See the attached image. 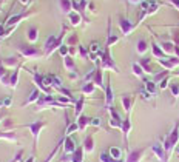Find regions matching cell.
I'll use <instances>...</instances> for the list:
<instances>
[{"instance_id":"obj_1","label":"cell","mask_w":179,"mask_h":162,"mask_svg":"<svg viewBox=\"0 0 179 162\" xmlns=\"http://www.w3.org/2000/svg\"><path fill=\"white\" fill-rule=\"evenodd\" d=\"M178 137H179V122L176 123V127L173 128V131L170 133V136L165 139V144H164V150H171V147L176 144Z\"/></svg>"},{"instance_id":"obj_2","label":"cell","mask_w":179,"mask_h":162,"mask_svg":"<svg viewBox=\"0 0 179 162\" xmlns=\"http://www.w3.org/2000/svg\"><path fill=\"white\" fill-rule=\"evenodd\" d=\"M62 36H63V34H62ZM62 36H60V37L51 36V37H49V39L47 40V43H45V51H47V54H49V52L54 50L56 46H59L60 40H62Z\"/></svg>"},{"instance_id":"obj_3","label":"cell","mask_w":179,"mask_h":162,"mask_svg":"<svg viewBox=\"0 0 179 162\" xmlns=\"http://www.w3.org/2000/svg\"><path fill=\"white\" fill-rule=\"evenodd\" d=\"M119 25H120V29H122V33H124V34H130V33H131V29H133V25H131L130 22L127 20V19H122V17H120V20H119Z\"/></svg>"},{"instance_id":"obj_4","label":"cell","mask_w":179,"mask_h":162,"mask_svg":"<svg viewBox=\"0 0 179 162\" xmlns=\"http://www.w3.org/2000/svg\"><path fill=\"white\" fill-rule=\"evenodd\" d=\"M151 148H153V151L158 154V157L159 159H161L162 162H167V159H165V154H164V150H162V147L161 145H158V144H154L153 147H151Z\"/></svg>"},{"instance_id":"obj_5","label":"cell","mask_w":179,"mask_h":162,"mask_svg":"<svg viewBox=\"0 0 179 162\" xmlns=\"http://www.w3.org/2000/svg\"><path fill=\"white\" fill-rule=\"evenodd\" d=\"M28 127L31 128V131H33V134H34V139H37V134H39L40 128L43 127V123H42V122H36V123H29Z\"/></svg>"},{"instance_id":"obj_6","label":"cell","mask_w":179,"mask_h":162,"mask_svg":"<svg viewBox=\"0 0 179 162\" xmlns=\"http://www.w3.org/2000/svg\"><path fill=\"white\" fill-rule=\"evenodd\" d=\"M140 156H142V150H136V151H133L130 154V157H128L127 162H139Z\"/></svg>"},{"instance_id":"obj_7","label":"cell","mask_w":179,"mask_h":162,"mask_svg":"<svg viewBox=\"0 0 179 162\" xmlns=\"http://www.w3.org/2000/svg\"><path fill=\"white\" fill-rule=\"evenodd\" d=\"M65 151L67 153H71V151H76V147H74V142L71 141L70 137L65 141Z\"/></svg>"},{"instance_id":"obj_8","label":"cell","mask_w":179,"mask_h":162,"mask_svg":"<svg viewBox=\"0 0 179 162\" xmlns=\"http://www.w3.org/2000/svg\"><path fill=\"white\" fill-rule=\"evenodd\" d=\"M151 46H153V54L156 56V57H161V59H162V57H165V52H164V51H162L156 43H153Z\"/></svg>"},{"instance_id":"obj_9","label":"cell","mask_w":179,"mask_h":162,"mask_svg":"<svg viewBox=\"0 0 179 162\" xmlns=\"http://www.w3.org/2000/svg\"><path fill=\"white\" fill-rule=\"evenodd\" d=\"M70 20H71V23H73V25H79V23H81V16L76 14V13H70Z\"/></svg>"},{"instance_id":"obj_10","label":"cell","mask_w":179,"mask_h":162,"mask_svg":"<svg viewBox=\"0 0 179 162\" xmlns=\"http://www.w3.org/2000/svg\"><path fill=\"white\" fill-rule=\"evenodd\" d=\"M116 42H117V36L111 34V29H110V25H108V42H106V46H110L111 43H116Z\"/></svg>"},{"instance_id":"obj_11","label":"cell","mask_w":179,"mask_h":162,"mask_svg":"<svg viewBox=\"0 0 179 162\" xmlns=\"http://www.w3.org/2000/svg\"><path fill=\"white\" fill-rule=\"evenodd\" d=\"M145 88H147V91L150 93V94H154V91H156V85H154V82L147 80V82H145Z\"/></svg>"},{"instance_id":"obj_12","label":"cell","mask_w":179,"mask_h":162,"mask_svg":"<svg viewBox=\"0 0 179 162\" xmlns=\"http://www.w3.org/2000/svg\"><path fill=\"white\" fill-rule=\"evenodd\" d=\"M100 51V45H99V42H93L90 45V52L91 54H96V52Z\"/></svg>"},{"instance_id":"obj_13","label":"cell","mask_w":179,"mask_h":162,"mask_svg":"<svg viewBox=\"0 0 179 162\" xmlns=\"http://www.w3.org/2000/svg\"><path fill=\"white\" fill-rule=\"evenodd\" d=\"M145 50H147V42L145 40H139L138 42V52H145Z\"/></svg>"},{"instance_id":"obj_14","label":"cell","mask_w":179,"mask_h":162,"mask_svg":"<svg viewBox=\"0 0 179 162\" xmlns=\"http://www.w3.org/2000/svg\"><path fill=\"white\" fill-rule=\"evenodd\" d=\"M71 161H73V162H82V150H76Z\"/></svg>"},{"instance_id":"obj_15","label":"cell","mask_w":179,"mask_h":162,"mask_svg":"<svg viewBox=\"0 0 179 162\" xmlns=\"http://www.w3.org/2000/svg\"><path fill=\"white\" fill-rule=\"evenodd\" d=\"M100 161H102V162H120V161H116L114 157L108 156V154H105V153L100 154Z\"/></svg>"},{"instance_id":"obj_16","label":"cell","mask_w":179,"mask_h":162,"mask_svg":"<svg viewBox=\"0 0 179 162\" xmlns=\"http://www.w3.org/2000/svg\"><path fill=\"white\" fill-rule=\"evenodd\" d=\"M23 16H25V14H17V16L11 17V19H9V20H8V22H6V25H9V26H11V25H14V23H16V22H17V20H20V19H22V17H23Z\"/></svg>"},{"instance_id":"obj_17","label":"cell","mask_w":179,"mask_h":162,"mask_svg":"<svg viewBox=\"0 0 179 162\" xmlns=\"http://www.w3.org/2000/svg\"><path fill=\"white\" fill-rule=\"evenodd\" d=\"M133 73H134L136 76H142V66H140L139 63H133Z\"/></svg>"},{"instance_id":"obj_18","label":"cell","mask_w":179,"mask_h":162,"mask_svg":"<svg viewBox=\"0 0 179 162\" xmlns=\"http://www.w3.org/2000/svg\"><path fill=\"white\" fill-rule=\"evenodd\" d=\"M20 50H22V52L26 54V56H34V54H37V51L34 50V48H23V46H22Z\"/></svg>"},{"instance_id":"obj_19","label":"cell","mask_w":179,"mask_h":162,"mask_svg":"<svg viewBox=\"0 0 179 162\" xmlns=\"http://www.w3.org/2000/svg\"><path fill=\"white\" fill-rule=\"evenodd\" d=\"M110 154H111V157H114L116 161H119V157H120V150H119V148H111V150H110Z\"/></svg>"},{"instance_id":"obj_20","label":"cell","mask_w":179,"mask_h":162,"mask_svg":"<svg viewBox=\"0 0 179 162\" xmlns=\"http://www.w3.org/2000/svg\"><path fill=\"white\" fill-rule=\"evenodd\" d=\"M174 45L173 43H171V42H164L162 43V48H164V52H165V51H168V52H171V51H173L174 50Z\"/></svg>"},{"instance_id":"obj_21","label":"cell","mask_w":179,"mask_h":162,"mask_svg":"<svg viewBox=\"0 0 179 162\" xmlns=\"http://www.w3.org/2000/svg\"><path fill=\"white\" fill-rule=\"evenodd\" d=\"M85 150H87V151H91V150H93V139H91V137L85 139Z\"/></svg>"},{"instance_id":"obj_22","label":"cell","mask_w":179,"mask_h":162,"mask_svg":"<svg viewBox=\"0 0 179 162\" xmlns=\"http://www.w3.org/2000/svg\"><path fill=\"white\" fill-rule=\"evenodd\" d=\"M94 82H96L97 85L102 86V73H100V70H96V77H94Z\"/></svg>"},{"instance_id":"obj_23","label":"cell","mask_w":179,"mask_h":162,"mask_svg":"<svg viewBox=\"0 0 179 162\" xmlns=\"http://www.w3.org/2000/svg\"><path fill=\"white\" fill-rule=\"evenodd\" d=\"M36 39H37V28L33 26V28L29 29V40H36Z\"/></svg>"},{"instance_id":"obj_24","label":"cell","mask_w":179,"mask_h":162,"mask_svg":"<svg viewBox=\"0 0 179 162\" xmlns=\"http://www.w3.org/2000/svg\"><path fill=\"white\" fill-rule=\"evenodd\" d=\"M113 100V94H111V86H106V104H111Z\"/></svg>"},{"instance_id":"obj_25","label":"cell","mask_w":179,"mask_h":162,"mask_svg":"<svg viewBox=\"0 0 179 162\" xmlns=\"http://www.w3.org/2000/svg\"><path fill=\"white\" fill-rule=\"evenodd\" d=\"M62 8L65 13H70V9H71V6H70V0H62Z\"/></svg>"},{"instance_id":"obj_26","label":"cell","mask_w":179,"mask_h":162,"mask_svg":"<svg viewBox=\"0 0 179 162\" xmlns=\"http://www.w3.org/2000/svg\"><path fill=\"white\" fill-rule=\"evenodd\" d=\"M93 90H94L93 84H87L85 86H83V93H93Z\"/></svg>"},{"instance_id":"obj_27","label":"cell","mask_w":179,"mask_h":162,"mask_svg":"<svg viewBox=\"0 0 179 162\" xmlns=\"http://www.w3.org/2000/svg\"><path fill=\"white\" fill-rule=\"evenodd\" d=\"M122 102H124V107H125V110H130V97H128V96H124Z\"/></svg>"},{"instance_id":"obj_28","label":"cell","mask_w":179,"mask_h":162,"mask_svg":"<svg viewBox=\"0 0 179 162\" xmlns=\"http://www.w3.org/2000/svg\"><path fill=\"white\" fill-rule=\"evenodd\" d=\"M171 91H173V96H179V85L174 84L173 86H171Z\"/></svg>"},{"instance_id":"obj_29","label":"cell","mask_w":179,"mask_h":162,"mask_svg":"<svg viewBox=\"0 0 179 162\" xmlns=\"http://www.w3.org/2000/svg\"><path fill=\"white\" fill-rule=\"evenodd\" d=\"M148 62H150V60H148V59H144V60H142V62H140V63H142V65H144V68H145V71H148V73H150V66H148Z\"/></svg>"},{"instance_id":"obj_30","label":"cell","mask_w":179,"mask_h":162,"mask_svg":"<svg viewBox=\"0 0 179 162\" xmlns=\"http://www.w3.org/2000/svg\"><path fill=\"white\" fill-rule=\"evenodd\" d=\"M65 63H67V66H68V68H73V66H74L73 60H71L70 57H65Z\"/></svg>"},{"instance_id":"obj_31","label":"cell","mask_w":179,"mask_h":162,"mask_svg":"<svg viewBox=\"0 0 179 162\" xmlns=\"http://www.w3.org/2000/svg\"><path fill=\"white\" fill-rule=\"evenodd\" d=\"M88 122H90V119H87V118H81V125H79V127L83 128V127H85Z\"/></svg>"},{"instance_id":"obj_32","label":"cell","mask_w":179,"mask_h":162,"mask_svg":"<svg viewBox=\"0 0 179 162\" xmlns=\"http://www.w3.org/2000/svg\"><path fill=\"white\" fill-rule=\"evenodd\" d=\"M37 96H39V91H34V93H33V96H31V97H29V99H28V102H26V104L33 102V100H34V99H36V97H37Z\"/></svg>"},{"instance_id":"obj_33","label":"cell","mask_w":179,"mask_h":162,"mask_svg":"<svg viewBox=\"0 0 179 162\" xmlns=\"http://www.w3.org/2000/svg\"><path fill=\"white\" fill-rule=\"evenodd\" d=\"M82 104H83V100L81 99V100L77 102V108H76V113H77V114H79V113H81V110H82Z\"/></svg>"},{"instance_id":"obj_34","label":"cell","mask_w":179,"mask_h":162,"mask_svg":"<svg viewBox=\"0 0 179 162\" xmlns=\"http://www.w3.org/2000/svg\"><path fill=\"white\" fill-rule=\"evenodd\" d=\"M79 125H76V123H73V125H70V128L67 130V133H71V131H74V130H77Z\"/></svg>"},{"instance_id":"obj_35","label":"cell","mask_w":179,"mask_h":162,"mask_svg":"<svg viewBox=\"0 0 179 162\" xmlns=\"http://www.w3.org/2000/svg\"><path fill=\"white\" fill-rule=\"evenodd\" d=\"M91 123H93V125H100V120H99V119H93V120H91Z\"/></svg>"},{"instance_id":"obj_36","label":"cell","mask_w":179,"mask_h":162,"mask_svg":"<svg viewBox=\"0 0 179 162\" xmlns=\"http://www.w3.org/2000/svg\"><path fill=\"white\" fill-rule=\"evenodd\" d=\"M60 52H62V54L65 56L67 52H68V48H67V46H62V48H60Z\"/></svg>"},{"instance_id":"obj_37","label":"cell","mask_w":179,"mask_h":162,"mask_svg":"<svg viewBox=\"0 0 179 162\" xmlns=\"http://www.w3.org/2000/svg\"><path fill=\"white\" fill-rule=\"evenodd\" d=\"M79 48H81V52H82V56H83V57H87V50H85L83 46H79Z\"/></svg>"},{"instance_id":"obj_38","label":"cell","mask_w":179,"mask_h":162,"mask_svg":"<svg viewBox=\"0 0 179 162\" xmlns=\"http://www.w3.org/2000/svg\"><path fill=\"white\" fill-rule=\"evenodd\" d=\"M167 82H168V80H167V79H164V80L161 82V88H165V86H167Z\"/></svg>"},{"instance_id":"obj_39","label":"cell","mask_w":179,"mask_h":162,"mask_svg":"<svg viewBox=\"0 0 179 162\" xmlns=\"http://www.w3.org/2000/svg\"><path fill=\"white\" fill-rule=\"evenodd\" d=\"M16 80H17V73L13 76V80H11V82H13V85H16Z\"/></svg>"},{"instance_id":"obj_40","label":"cell","mask_w":179,"mask_h":162,"mask_svg":"<svg viewBox=\"0 0 179 162\" xmlns=\"http://www.w3.org/2000/svg\"><path fill=\"white\" fill-rule=\"evenodd\" d=\"M76 40H77V39H76V36H73V37L70 39V43H76Z\"/></svg>"},{"instance_id":"obj_41","label":"cell","mask_w":179,"mask_h":162,"mask_svg":"<svg viewBox=\"0 0 179 162\" xmlns=\"http://www.w3.org/2000/svg\"><path fill=\"white\" fill-rule=\"evenodd\" d=\"M171 2H173L174 6H178V8H179V0H171Z\"/></svg>"},{"instance_id":"obj_42","label":"cell","mask_w":179,"mask_h":162,"mask_svg":"<svg viewBox=\"0 0 179 162\" xmlns=\"http://www.w3.org/2000/svg\"><path fill=\"white\" fill-rule=\"evenodd\" d=\"M131 2H133V3H136V2H138V0H131Z\"/></svg>"},{"instance_id":"obj_43","label":"cell","mask_w":179,"mask_h":162,"mask_svg":"<svg viewBox=\"0 0 179 162\" xmlns=\"http://www.w3.org/2000/svg\"><path fill=\"white\" fill-rule=\"evenodd\" d=\"M0 105H3V104H2V100H0Z\"/></svg>"},{"instance_id":"obj_44","label":"cell","mask_w":179,"mask_h":162,"mask_svg":"<svg viewBox=\"0 0 179 162\" xmlns=\"http://www.w3.org/2000/svg\"><path fill=\"white\" fill-rule=\"evenodd\" d=\"M178 153H179V148H178Z\"/></svg>"}]
</instances>
